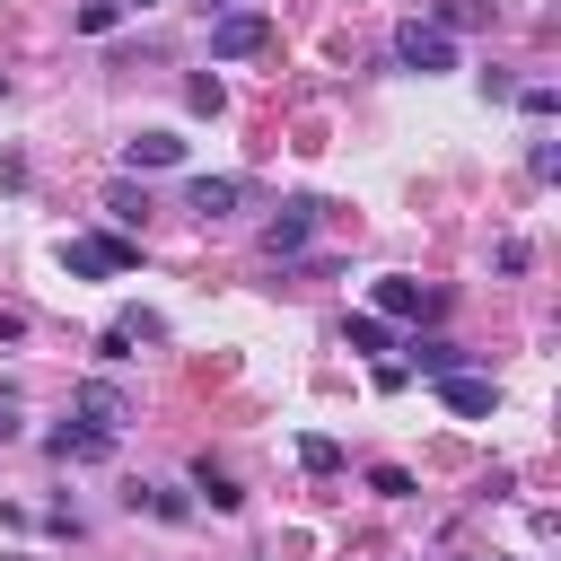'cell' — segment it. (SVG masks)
Returning <instances> with one entry per match:
<instances>
[{"instance_id":"1","label":"cell","mask_w":561,"mask_h":561,"mask_svg":"<svg viewBox=\"0 0 561 561\" xmlns=\"http://www.w3.org/2000/svg\"><path fill=\"white\" fill-rule=\"evenodd\" d=\"M272 44V18L263 9H219L210 18V61H254Z\"/></svg>"},{"instance_id":"2","label":"cell","mask_w":561,"mask_h":561,"mask_svg":"<svg viewBox=\"0 0 561 561\" xmlns=\"http://www.w3.org/2000/svg\"><path fill=\"white\" fill-rule=\"evenodd\" d=\"M61 263H70L79 280H114V272L140 263V245H131V237H61Z\"/></svg>"},{"instance_id":"3","label":"cell","mask_w":561,"mask_h":561,"mask_svg":"<svg viewBox=\"0 0 561 561\" xmlns=\"http://www.w3.org/2000/svg\"><path fill=\"white\" fill-rule=\"evenodd\" d=\"M394 61L430 79V70H456V44H447V35L430 26V18H412V26H394Z\"/></svg>"},{"instance_id":"4","label":"cell","mask_w":561,"mask_h":561,"mask_svg":"<svg viewBox=\"0 0 561 561\" xmlns=\"http://www.w3.org/2000/svg\"><path fill=\"white\" fill-rule=\"evenodd\" d=\"M368 316H386V324H412V316H438V289H421V280H403V272H386V280L368 289Z\"/></svg>"},{"instance_id":"5","label":"cell","mask_w":561,"mask_h":561,"mask_svg":"<svg viewBox=\"0 0 561 561\" xmlns=\"http://www.w3.org/2000/svg\"><path fill=\"white\" fill-rule=\"evenodd\" d=\"M70 412H79V421H88V430H105V438H114V430H123V421H131V394H123V386H114V377H88V386H79V394H70Z\"/></svg>"},{"instance_id":"6","label":"cell","mask_w":561,"mask_h":561,"mask_svg":"<svg viewBox=\"0 0 561 561\" xmlns=\"http://www.w3.org/2000/svg\"><path fill=\"white\" fill-rule=\"evenodd\" d=\"M438 403H447L456 421H482V412H500V386H491L482 368H456V377H438Z\"/></svg>"},{"instance_id":"7","label":"cell","mask_w":561,"mask_h":561,"mask_svg":"<svg viewBox=\"0 0 561 561\" xmlns=\"http://www.w3.org/2000/svg\"><path fill=\"white\" fill-rule=\"evenodd\" d=\"M184 210H193V219H228V210H245V175H193V184H184Z\"/></svg>"},{"instance_id":"8","label":"cell","mask_w":561,"mask_h":561,"mask_svg":"<svg viewBox=\"0 0 561 561\" xmlns=\"http://www.w3.org/2000/svg\"><path fill=\"white\" fill-rule=\"evenodd\" d=\"M307 237H316V202H280V210H272V228H263V245H272V254H307Z\"/></svg>"},{"instance_id":"9","label":"cell","mask_w":561,"mask_h":561,"mask_svg":"<svg viewBox=\"0 0 561 561\" xmlns=\"http://www.w3.org/2000/svg\"><path fill=\"white\" fill-rule=\"evenodd\" d=\"M123 167H131V175H158V167H184V140H175V131H140V140H123Z\"/></svg>"},{"instance_id":"10","label":"cell","mask_w":561,"mask_h":561,"mask_svg":"<svg viewBox=\"0 0 561 561\" xmlns=\"http://www.w3.org/2000/svg\"><path fill=\"white\" fill-rule=\"evenodd\" d=\"M44 447H53V456H61V465H96V456H105V447H114V438H105V430H88V421H61V430H53V438H44Z\"/></svg>"},{"instance_id":"11","label":"cell","mask_w":561,"mask_h":561,"mask_svg":"<svg viewBox=\"0 0 561 561\" xmlns=\"http://www.w3.org/2000/svg\"><path fill=\"white\" fill-rule=\"evenodd\" d=\"M193 491H202V500H210L219 517H228V508L245 500V491H237V473H228V465H210V456H193Z\"/></svg>"},{"instance_id":"12","label":"cell","mask_w":561,"mask_h":561,"mask_svg":"<svg viewBox=\"0 0 561 561\" xmlns=\"http://www.w3.org/2000/svg\"><path fill=\"white\" fill-rule=\"evenodd\" d=\"M131 508H149V517H167V526H184V517H193V500H184V491H167V482H131Z\"/></svg>"},{"instance_id":"13","label":"cell","mask_w":561,"mask_h":561,"mask_svg":"<svg viewBox=\"0 0 561 561\" xmlns=\"http://www.w3.org/2000/svg\"><path fill=\"white\" fill-rule=\"evenodd\" d=\"M403 368H421V377H456V368H465V342H412Z\"/></svg>"},{"instance_id":"14","label":"cell","mask_w":561,"mask_h":561,"mask_svg":"<svg viewBox=\"0 0 561 561\" xmlns=\"http://www.w3.org/2000/svg\"><path fill=\"white\" fill-rule=\"evenodd\" d=\"M438 35H465V26H491V0H438V18H430Z\"/></svg>"},{"instance_id":"15","label":"cell","mask_w":561,"mask_h":561,"mask_svg":"<svg viewBox=\"0 0 561 561\" xmlns=\"http://www.w3.org/2000/svg\"><path fill=\"white\" fill-rule=\"evenodd\" d=\"M184 105H193V114H219V105H228V88L202 70V79H184Z\"/></svg>"},{"instance_id":"16","label":"cell","mask_w":561,"mask_h":561,"mask_svg":"<svg viewBox=\"0 0 561 561\" xmlns=\"http://www.w3.org/2000/svg\"><path fill=\"white\" fill-rule=\"evenodd\" d=\"M298 465H307V473H342V447H333V438H298Z\"/></svg>"},{"instance_id":"17","label":"cell","mask_w":561,"mask_h":561,"mask_svg":"<svg viewBox=\"0 0 561 561\" xmlns=\"http://www.w3.org/2000/svg\"><path fill=\"white\" fill-rule=\"evenodd\" d=\"M394 333H386V316H351V351H386Z\"/></svg>"},{"instance_id":"18","label":"cell","mask_w":561,"mask_h":561,"mask_svg":"<svg viewBox=\"0 0 561 561\" xmlns=\"http://www.w3.org/2000/svg\"><path fill=\"white\" fill-rule=\"evenodd\" d=\"M114 18H123V0H88V9H79V26H88V35H114Z\"/></svg>"},{"instance_id":"19","label":"cell","mask_w":561,"mask_h":561,"mask_svg":"<svg viewBox=\"0 0 561 561\" xmlns=\"http://www.w3.org/2000/svg\"><path fill=\"white\" fill-rule=\"evenodd\" d=\"M368 491H386V500H403V491H412V473H403V465H377V473H368Z\"/></svg>"},{"instance_id":"20","label":"cell","mask_w":561,"mask_h":561,"mask_svg":"<svg viewBox=\"0 0 561 561\" xmlns=\"http://www.w3.org/2000/svg\"><path fill=\"white\" fill-rule=\"evenodd\" d=\"M0 438H18V403L9 394H0Z\"/></svg>"},{"instance_id":"21","label":"cell","mask_w":561,"mask_h":561,"mask_svg":"<svg viewBox=\"0 0 561 561\" xmlns=\"http://www.w3.org/2000/svg\"><path fill=\"white\" fill-rule=\"evenodd\" d=\"M202 9H210V18H219V9H237V0H202Z\"/></svg>"},{"instance_id":"22","label":"cell","mask_w":561,"mask_h":561,"mask_svg":"<svg viewBox=\"0 0 561 561\" xmlns=\"http://www.w3.org/2000/svg\"><path fill=\"white\" fill-rule=\"evenodd\" d=\"M123 9H158V0H123Z\"/></svg>"},{"instance_id":"23","label":"cell","mask_w":561,"mask_h":561,"mask_svg":"<svg viewBox=\"0 0 561 561\" xmlns=\"http://www.w3.org/2000/svg\"><path fill=\"white\" fill-rule=\"evenodd\" d=\"M0 96H9V79H0Z\"/></svg>"}]
</instances>
